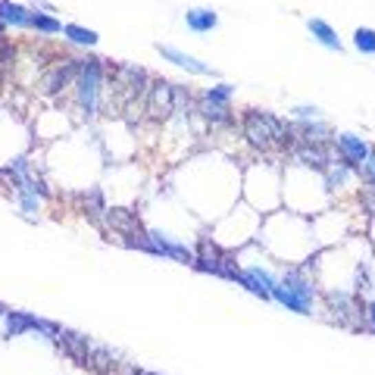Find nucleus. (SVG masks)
I'll return each mask as SVG.
<instances>
[{"label":"nucleus","mask_w":375,"mask_h":375,"mask_svg":"<svg viewBox=\"0 0 375 375\" xmlns=\"http://www.w3.org/2000/svg\"><path fill=\"white\" fill-rule=\"evenodd\" d=\"M272 297L279 300L281 307L294 310V313H300V316H307V313H310V300L316 297V288L310 285V281L303 279V275H300L297 269H291V272H285L281 285L275 281Z\"/></svg>","instance_id":"obj_1"},{"label":"nucleus","mask_w":375,"mask_h":375,"mask_svg":"<svg viewBox=\"0 0 375 375\" xmlns=\"http://www.w3.org/2000/svg\"><path fill=\"white\" fill-rule=\"evenodd\" d=\"M244 135L253 147L266 150V147H272V144H279L281 138H285V125H281L275 116H269V113H250V116L244 119Z\"/></svg>","instance_id":"obj_2"},{"label":"nucleus","mask_w":375,"mask_h":375,"mask_svg":"<svg viewBox=\"0 0 375 375\" xmlns=\"http://www.w3.org/2000/svg\"><path fill=\"white\" fill-rule=\"evenodd\" d=\"M97 94H100V60H85L78 72V103L85 113H97Z\"/></svg>","instance_id":"obj_3"},{"label":"nucleus","mask_w":375,"mask_h":375,"mask_svg":"<svg viewBox=\"0 0 375 375\" xmlns=\"http://www.w3.org/2000/svg\"><path fill=\"white\" fill-rule=\"evenodd\" d=\"M228 100H232V85H216L204 94V103H200V113L213 122H225L228 119Z\"/></svg>","instance_id":"obj_4"},{"label":"nucleus","mask_w":375,"mask_h":375,"mask_svg":"<svg viewBox=\"0 0 375 375\" xmlns=\"http://www.w3.org/2000/svg\"><path fill=\"white\" fill-rule=\"evenodd\" d=\"M141 247H147V250H153V253H163V257H172V259H178V263H194V253L188 250V247L172 244V241H166L160 232H147V238H141Z\"/></svg>","instance_id":"obj_5"},{"label":"nucleus","mask_w":375,"mask_h":375,"mask_svg":"<svg viewBox=\"0 0 375 375\" xmlns=\"http://www.w3.org/2000/svg\"><path fill=\"white\" fill-rule=\"evenodd\" d=\"M241 285L247 288L250 294H257V297H272V288H275V279L269 272H263V269L250 266V269H238V279Z\"/></svg>","instance_id":"obj_6"},{"label":"nucleus","mask_w":375,"mask_h":375,"mask_svg":"<svg viewBox=\"0 0 375 375\" xmlns=\"http://www.w3.org/2000/svg\"><path fill=\"white\" fill-rule=\"evenodd\" d=\"M338 147H341V153H344L347 163H366L369 153H372V147H369L363 138H356V135H341V138H338Z\"/></svg>","instance_id":"obj_7"},{"label":"nucleus","mask_w":375,"mask_h":375,"mask_svg":"<svg viewBox=\"0 0 375 375\" xmlns=\"http://www.w3.org/2000/svg\"><path fill=\"white\" fill-rule=\"evenodd\" d=\"M157 50L166 56V60H172L175 66H182V69H188V72H197V75H210L213 69L206 66V63H200V60H194V56H188V54H182V50H175V47H163V44H157Z\"/></svg>","instance_id":"obj_8"},{"label":"nucleus","mask_w":375,"mask_h":375,"mask_svg":"<svg viewBox=\"0 0 375 375\" xmlns=\"http://www.w3.org/2000/svg\"><path fill=\"white\" fill-rule=\"evenodd\" d=\"M0 19L10 22V25H32V13H28L25 7H19V3H10V0H0Z\"/></svg>","instance_id":"obj_9"},{"label":"nucleus","mask_w":375,"mask_h":375,"mask_svg":"<svg viewBox=\"0 0 375 375\" xmlns=\"http://www.w3.org/2000/svg\"><path fill=\"white\" fill-rule=\"evenodd\" d=\"M184 22H188V28H194V32H213L219 16L213 13V10H188V13H184Z\"/></svg>","instance_id":"obj_10"},{"label":"nucleus","mask_w":375,"mask_h":375,"mask_svg":"<svg viewBox=\"0 0 375 375\" xmlns=\"http://www.w3.org/2000/svg\"><path fill=\"white\" fill-rule=\"evenodd\" d=\"M310 32L319 38L322 44H325L328 50H341V41H338V34H334V28L328 25V22H322V19H310Z\"/></svg>","instance_id":"obj_11"},{"label":"nucleus","mask_w":375,"mask_h":375,"mask_svg":"<svg viewBox=\"0 0 375 375\" xmlns=\"http://www.w3.org/2000/svg\"><path fill=\"white\" fill-rule=\"evenodd\" d=\"M41 319H34V316H25V313H7V332L10 334H22L25 328H34L38 332Z\"/></svg>","instance_id":"obj_12"},{"label":"nucleus","mask_w":375,"mask_h":375,"mask_svg":"<svg viewBox=\"0 0 375 375\" xmlns=\"http://www.w3.org/2000/svg\"><path fill=\"white\" fill-rule=\"evenodd\" d=\"M297 157L303 160L307 166H319V169H325V166H328V153L322 147H300Z\"/></svg>","instance_id":"obj_13"},{"label":"nucleus","mask_w":375,"mask_h":375,"mask_svg":"<svg viewBox=\"0 0 375 375\" xmlns=\"http://www.w3.org/2000/svg\"><path fill=\"white\" fill-rule=\"evenodd\" d=\"M354 44H356V50H360V54L375 56V32H372V28H356Z\"/></svg>","instance_id":"obj_14"},{"label":"nucleus","mask_w":375,"mask_h":375,"mask_svg":"<svg viewBox=\"0 0 375 375\" xmlns=\"http://www.w3.org/2000/svg\"><path fill=\"white\" fill-rule=\"evenodd\" d=\"M63 32H66L75 44H88V47H91V44H97V32H91V28H82V25H66Z\"/></svg>","instance_id":"obj_15"},{"label":"nucleus","mask_w":375,"mask_h":375,"mask_svg":"<svg viewBox=\"0 0 375 375\" xmlns=\"http://www.w3.org/2000/svg\"><path fill=\"white\" fill-rule=\"evenodd\" d=\"M32 28H38V32H47V34L63 32V25L56 19H50V16H38V13H32Z\"/></svg>","instance_id":"obj_16"},{"label":"nucleus","mask_w":375,"mask_h":375,"mask_svg":"<svg viewBox=\"0 0 375 375\" xmlns=\"http://www.w3.org/2000/svg\"><path fill=\"white\" fill-rule=\"evenodd\" d=\"M66 78H69V69H56L47 78V91H60V85H66Z\"/></svg>","instance_id":"obj_17"},{"label":"nucleus","mask_w":375,"mask_h":375,"mask_svg":"<svg viewBox=\"0 0 375 375\" xmlns=\"http://www.w3.org/2000/svg\"><path fill=\"white\" fill-rule=\"evenodd\" d=\"M344 182H347V166H344V169H338V172H332V175H328V184H332V188H341Z\"/></svg>","instance_id":"obj_18"},{"label":"nucleus","mask_w":375,"mask_h":375,"mask_svg":"<svg viewBox=\"0 0 375 375\" xmlns=\"http://www.w3.org/2000/svg\"><path fill=\"white\" fill-rule=\"evenodd\" d=\"M366 172H369V178H375V153H369V160H366Z\"/></svg>","instance_id":"obj_19"},{"label":"nucleus","mask_w":375,"mask_h":375,"mask_svg":"<svg viewBox=\"0 0 375 375\" xmlns=\"http://www.w3.org/2000/svg\"><path fill=\"white\" fill-rule=\"evenodd\" d=\"M297 113H300V116H316V113H319V109H310V107H297Z\"/></svg>","instance_id":"obj_20"},{"label":"nucleus","mask_w":375,"mask_h":375,"mask_svg":"<svg viewBox=\"0 0 375 375\" xmlns=\"http://www.w3.org/2000/svg\"><path fill=\"white\" fill-rule=\"evenodd\" d=\"M369 325H372V332H375V300L369 303Z\"/></svg>","instance_id":"obj_21"},{"label":"nucleus","mask_w":375,"mask_h":375,"mask_svg":"<svg viewBox=\"0 0 375 375\" xmlns=\"http://www.w3.org/2000/svg\"><path fill=\"white\" fill-rule=\"evenodd\" d=\"M0 316H7V310H3V307H0Z\"/></svg>","instance_id":"obj_22"},{"label":"nucleus","mask_w":375,"mask_h":375,"mask_svg":"<svg viewBox=\"0 0 375 375\" xmlns=\"http://www.w3.org/2000/svg\"><path fill=\"white\" fill-rule=\"evenodd\" d=\"M144 375H153V372H144Z\"/></svg>","instance_id":"obj_23"}]
</instances>
